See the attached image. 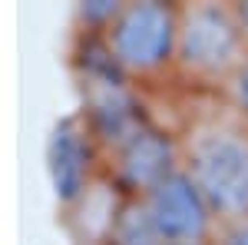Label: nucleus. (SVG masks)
<instances>
[{
  "label": "nucleus",
  "instance_id": "12",
  "mask_svg": "<svg viewBox=\"0 0 248 245\" xmlns=\"http://www.w3.org/2000/svg\"><path fill=\"white\" fill-rule=\"evenodd\" d=\"M166 245H209L205 239H199V242H166Z\"/></svg>",
  "mask_w": 248,
  "mask_h": 245
},
{
  "label": "nucleus",
  "instance_id": "11",
  "mask_svg": "<svg viewBox=\"0 0 248 245\" xmlns=\"http://www.w3.org/2000/svg\"><path fill=\"white\" fill-rule=\"evenodd\" d=\"M238 23H242V33H245V43H248V3L238 7Z\"/></svg>",
  "mask_w": 248,
  "mask_h": 245
},
{
  "label": "nucleus",
  "instance_id": "7",
  "mask_svg": "<svg viewBox=\"0 0 248 245\" xmlns=\"http://www.w3.org/2000/svg\"><path fill=\"white\" fill-rule=\"evenodd\" d=\"M77 215H73V232H77L79 245H103L109 242V232L116 226V215H119V202H116V192L106 182H93L79 196L77 202Z\"/></svg>",
  "mask_w": 248,
  "mask_h": 245
},
{
  "label": "nucleus",
  "instance_id": "4",
  "mask_svg": "<svg viewBox=\"0 0 248 245\" xmlns=\"http://www.w3.org/2000/svg\"><path fill=\"white\" fill-rule=\"evenodd\" d=\"M142 202L166 242H199L209 235L212 219H215L209 199L202 196V189L192 182L186 169H175L169 179L149 189Z\"/></svg>",
  "mask_w": 248,
  "mask_h": 245
},
{
  "label": "nucleus",
  "instance_id": "10",
  "mask_svg": "<svg viewBox=\"0 0 248 245\" xmlns=\"http://www.w3.org/2000/svg\"><path fill=\"white\" fill-rule=\"evenodd\" d=\"M218 245H248V219H238V222H229L225 235Z\"/></svg>",
  "mask_w": 248,
  "mask_h": 245
},
{
  "label": "nucleus",
  "instance_id": "2",
  "mask_svg": "<svg viewBox=\"0 0 248 245\" xmlns=\"http://www.w3.org/2000/svg\"><path fill=\"white\" fill-rule=\"evenodd\" d=\"M245 33L238 10L218 3H195L179 10V47L175 60L199 80H225L245 66Z\"/></svg>",
  "mask_w": 248,
  "mask_h": 245
},
{
  "label": "nucleus",
  "instance_id": "5",
  "mask_svg": "<svg viewBox=\"0 0 248 245\" xmlns=\"http://www.w3.org/2000/svg\"><path fill=\"white\" fill-rule=\"evenodd\" d=\"M116 172L129 189L149 192L175 172V149L162 132L139 126L116 146Z\"/></svg>",
  "mask_w": 248,
  "mask_h": 245
},
{
  "label": "nucleus",
  "instance_id": "6",
  "mask_svg": "<svg viewBox=\"0 0 248 245\" xmlns=\"http://www.w3.org/2000/svg\"><path fill=\"white\" fill-rule=\"evenodd\" d=\"M90 136L79 126L77 119H66L53 130L50 139V176H53V186L57 196L63 202H77L90 182Z\"/></svg>",
  "mask_w": 248,
  "mask_h": 245
},
{
  "label": "nucleus",
  "instance_id": "3",
  "mask_svg": "<svg viewBox=\"0 0 248 245\" xmlns=\"http://www.w3.org/2000/svg\"><path fill=\"white\" fill-rule=\"evenodd\" d=\"M179 14L166 3H126L106 27V50L123 73L149 76L175 60Z\"/></svg>",
  "mask_w": 248,
  "mask_h": 245
},
{
  "label": "nucleus",
  "instance_id": "8",
  "mask_svg": "<svg viewBox=\"0 0 248 245\" xmlns=\"http://www.w3.org/2000/svg\"><path fill=\"white\" fill-rule=\"evenodd\" d=\"M106 245H166V239L155 226V219L149 215L146 202L133 199V202H123Z\"/></svg>",
  "mask_w": 248,
  "mask_h": 245
},
{
  "label": "nucleus",
  "instance_id": "1",
  "mask_svg": "<svg viewBox=\"0 0 248 245\" xmlns=\"http://www.w3.org/2000/svg\"><path fill=\"white\" fill-rule=\"evenodd\" d=\"M186 172L215 215L248 219V136L232 126H202L189 136Z\"/></svg>",
  "mask_w": 248,
  "mask_h": 245
},
{
  "label": "nucleus",
  "instance_id": "9",
  "mask_svg": "<svg viewBox=\"0 0 248 245\" xmlns=\"http://www.w3.org/2000/svg\"><path fill=\"white\" fill-rule=\"evenodd\" d=\"M232 96H235V103L242 106V113H248V63L232 76Z\"/></svg>",
  "mask_w": 248,
  "mask_h": 245
}]
</instances>
